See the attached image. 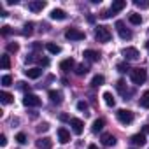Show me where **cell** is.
Returning a JSON list of instances; mask_svg holds the SVG:
<instances>
[{
	"label": "cell",
	"instance_id": "cell-37",
	"mask_svg": "<svg viewBox=\"0 0 149 149\" xmlns=\"http://www.w3.org/2000/svg\"><path fill=\"white\" fill-rule=\"evenodd\" d=\"M77 109H79V111H88V104L81 100V102H77Z\"/></svg>",
	"mask_w": 149,
	"mask_h": 149
},
{
	"label": "cell",
	"instance_id": "cell-25",
	"mask_svg": "<svg viewBox=\"0 0 149 149\" xmlns=\"http://www.w3.org/2000/svg\"><path fill=\"white\" fill-rule=\"evenodd\" d=\"M116 88H118V91L123 95V97H126V93H128V90H126V83L123 81V79H119L118 83H116Z\"/></svg>",
	"mask_w": 149,
	"mask_h": 149
},
{
	"label": "cell",
	"instance_id": "cell-15",
	"mask_svg": "<svg viewBox=\"0 0 149 149\" xmlns=\"http://www.w3.org/2000/svg\"><path fill=\"white\" fill-rule=\"evenodd\" d=\"M51 146H53V142H51L49 137H42V139L37 140V147L39 149H51Z\"/></svg>",
	"mask_w": 149,
	"mask_h": 149
},
{
	"label": "cell",
	"instance_id": "cell-10",
	"mask_svg": "<svg viewBox=\"0 0 149 149\" xmlns=\"http://www.w3.org/2000/svg\"><path fill=\"white\" fill-rule=\"evenodd\" d=\"M83 56H84L86 60H90V61H98L102 54H100L98 51H93V49H86V51L83 53Z\"/></svg>",
	"mask_w": 149,
	"mask_h": 149
},
{
	"label": "cell",
	"instance_id": "cell-24",
	"mask_svg": "<svg viewBox=\"0 0 149 149\" xmlns=\"http://www.w3.org/2000/svg\"><path fill=\"white\" fill-rule=\"evenodd\" d=\"M104 81H105V77H104V76H100V74H97V76L91 79V86H93V88H98V86H102V84H104Z\"/></svg>",
	"mask_w": 149,
	"mask_h": 149
},
{
	"label": "cell",
	"instance_id": "cell-20",
	"mask_svg": "<svg viewBox=\"0 0 149 149\" xmlns=\"http://www.w3.org/2000/svg\"><path fill=\"white\" fill-rule=\"evenodd\" d=\"M102 97H104L105 105H109V107H114V105H116V100H114V97H112V93H111V91H105Z\"/></svg>",
	"mask_w": 149,
	"mask_h": 149
},
{
	"label": "cell",
	"instance_id": "cell-30",
	"mask_svg": "<svg viewBox=\"0 0 149 149\" xmlns=\"http://www.w3.org/2000/svg\"><path fill=\"white\" fill-rule=\"evenodd\" d=\"M128 70H130V65H128V61H121V63H118V72L125 74V72H128Z\"/></svg>",
	"mask_w": 149,
	"mask_h": 149
},
{
	"label": "cell",
	"instance_id": "cell-5",
	"mask_svg": "<svg viewBox=\"0 0 149 149\" xmlns=\"http://www.w3.org/2000/svg\"><path fill=\"white\" fill-rule=\"evenodd\" d=\"M23 105L25 107H39L40 105V98L33 93H26L25 98H23Z\"/></svg>",
	"mask_w": 149,
	"mask_h": 149
},
{
	"label": "cell",
	"instance_id": "cell-12",
	"mask_svg": "<svg viewBox=\"0 0 149 149\" xmlns=\"http://www.w3.org/2000/svg\"><path fill=\"white\" fill-rule=\"evenodd\" d=\"M25 76H26L28 79H39V77L42 76V70H40V68H37V67H33V68L25 70Z\"/></svg>",
	"mask_w": 149,
	"mask_h": 149
},
{
	"label": "cell",
	"instance_id": "cell-28",
	"mask_svg": "<svg viewBox=\"0 0 149 149\" xmlns=\"http://www.w3.org/2000/svg\"><path fill=\"white\" fill-rule=\"evenodd\" d=\"M88 65H84V63H81V65H77V68H76V74L77 76H84V74H88Z\"/></svg>",
	"mask_w": 149,
	"mask_h": 149
},
{
	"label": "cell",
	"instance_id": "cell-21",
	"mask_svg": "<svg viewBox=\"0 0 149 149\" xmlns=\"http://www.w3.org/2000/svg\"><path fill=\"white\" fill-rule=\"evenodd\" d=\"M104 125H105V121H104L102 118H98V119H95V121H93V126H91V132H93V133H97V132H100V130L104 128Z\"/></svg>",
	"mask_w": 149,
	"mask_h": 149
},
{
	"label": "cell",
	"instance_id": "cell-42",
	"mask_svg": "<svg viewBox=\"0 0 149 149\" xmlns=\"http://www.w3.org/2000/svg\"><path fill=\"white\" fill-rule=\"evenodd\" d=\"M9 28H11V26H7V25H6V26H2V33H4V35H7V33L11 32Z\"/></svg>",
	"mask_w": 149,
	"mask_h": 149
},
{
	"label": "cell",
	"instance_id": "cell-29",
	"mask_svg": "<svg viewBox=\"0 0 149 149\" xmlns=\"http://www.w3.org/2000/svg\"><path fill=\"white\" fill-rule=\"evenodd\" d=\"M2 68L4 70H9L11 68V58H9V54H4L2 56Z\"/></svg>",
	"mask_w": 149,
	"mask_h": 149
},
{
	"label": "cell",
	"instance_id": "cell-27",
	"mask_svg": "<svg viewBox=\"0 0 149 149\" xmlns=\"http://www.w3.org/2000/svg\"><path fill=\"white\" fill-rule=\"evenodd\" d=\"M128 19H130L132 25H140V23H142V16H140V14H130Z\"/></svg>",
	"mask_w": 149,
	"mask_h": 149
},
{
	"label": "cell",
	"instance_id": "cell-16",
	"mask_svg": "<svg viewBox=\"0 0 149 149\" xmlns=\"http://www.w3.org/2000/svg\"><path fill=\"white\" fill-rule=\"evenodd\" d=\"M74 65H76V61H74L72 58H67V60H63V61L60 63V68H61L63 72H68V70L74 68Z\"/></svg>",
	"mask_w": 149,
	"mask_h": 149
},
{
	"label": "cell",
	"instance_id": "cell-32",
	"mask_svg": "<svg viewBox=\"0 0 149 149\" xmlns=\"http://www.w3.org/2000/svg\"><path fill=\"white\" fill-rule=\"evenodd\" d=\"M7 51H9V53H18V51H19L18 42H9V44H7Z\"/></svg>",
	"mask_w": 149,
	"mask_h": 149
},
{
	"label": "cell",
	"instance_id": "cell-39",
	"mask_svg": "<svg viewBox=\"0 0 149 149\" xmlns=\"http://www.w3.org/2000/svg\"><path fill=\"white\" fill-rule=\"evenodd\" d=\"M0 146H2V147H6V146H7V139H6V135H4V133L0 135Z\"/></svg>",
	"mask_w": 149,
	"mask_h": 149
},
{
	"label": "cell",
	"instance_id": "cell-33",
	"mask_svg": "<svg viewBox=\"0 0 149 149\" xmlns=\"http://www.w3.org/2000/svg\"><path fill=\"white\" fill-rule=\"evenodd\" d=\"M11 84H13V77L7 76V74H6V76H2V86H11Z\"/></svg>",
	"mask_w": 149,
	"mask_h": 149
},
{
	"label": "cell",
	"instance_id": "cell-13",
	"mask_svg": "<svg viewBox=\"0 0 149 149\" xmlns=\"http://www.w3.org/2000/svg\"><path fill=\"white\" fill-rule=\"evenodd\" d=\"M49 16H51V19H56V21H63V19L67 18V13H65L63 9H53Z\"/></svg>",
	"mask_w": 149,
	"mask_h": 149
},
{
	"label": "cell",
	"instance_id": "cell-4",
	"mask_svg": "<svg viewBox=\"0 0 149 149\" xmlns=\"http://www.w3.org/2000/svg\"><path fill=\"white\" fill-rule=\"evenodd\" d=\"M65 37H67L68 40H83L86 35H84V32H81L79 28H68V30L65 32Z\"/></svg>",
	"mask_w": 149,
	"mask_h": 149
},
{
	"label": "cell",
	"instance_id": "cell-31",
	"mask_svg": "<svg viewBox=\"0 0 149 149\" xmlns=\"http://www.w3.org/2000/svg\"><path fill=\"white\" fill-rule=\"evenodd\" d=\"M33 32V23H25L23 25V35H30Z\"/></svg>",
	"mask_w": 149,
	"mask_h": 149
},
{
	"label": "cell",
	"instance_id": "cell-14",
	"mask_svg": "<svg viewBox=\"0 0 149 149\" xmlns=\"http://www.w3.org/2000/svg\"><path fill=\"white\" fill-rule=\"evenodd\" d=\"M126 7V2H125V0H116V2H112V6H111V13L112 14H116V13H119V11H123Z\"/></svg>",
	"mask_w": 149,
	"mask_h": 149
},
{
	"label": "cell",
	"instance_id": "cell-26",
	"mask_svg": "<svg viewBox=\"0 0 149 149\" xmlns=\"http://www.w3.org/2000/svg\"><path fill=\"white\" fill-rule=\"evenodd\" d=\"M0 100H2V104H13L14 97L11 93H7V91H2V93H0Z\"/></svg>",
	"mask_w": 149,
	"mask_h": 149
},
{
	"label": "cell",
	"instance_id": "cell-40",
	"mask_svg": "<svg viewBox=\"0 0 149 149\" xmlns=\"http://www.w3.org/2000/svg\"><path fill=\"white\" fill-rule=\"evenodd\" d=\"M37 61H39L42 67H47V65H49V60H47V58H39Z\"/></svg>",
	"mask_w": 149,
	"mask_h": 149
},
{
	"label": "cell",
	"instance_id": "cell-34",
	"mask_svg": "<svg viewBox=\"0 0 149 149\" xmlns=\"http://www.w3.org/2000/svg\"><path fill=\"white\" fill-rule=\"evenodd\" d=\"M16 142H19V144H26V135H25L23 132H19V133L16 135Z\"/></svg>",
	"mask_w": 149,
	"mask_h": 149
},
{
	"label": "cell",
	"instance_id": "cell-8",
	"mask_svg": "<svg viewBox=\"0 0 149 149\" xmlns=\"http://www.w3.org/2000/svg\"><path fill=\"white\" fill-rule=\"evenodd\" d=\"M70 126H72L74 133H77V135H81L83 130H84V123H83L79 118H72V119H70Z\"/></svg>",
	"mask_w": 149,
	"mask_h": 149
},
{
	"label": "cell",
	"instance_id": "cell-18",
	"mask_svg": "<svg viewBox=\"0 0 149 149\" xmlns=\"http://www.w3.org/2000/svg\"><path fill=\"white\" fill-rule=\"evenodd\" d=\"M46 49H47V53H51V54H60V53H61V47H60L58 44H53V42H47V44H46Z\"/></svg>",
	"mask_w": 149,
	"mask_h": 149
},
{
	"label": "cell",
	"instance_id": "cell-7",
	"mask_svg": "<svg viewBox=\"0 0 149 149\" xmlns=\"http://www.w3.org/2000/svg\"><path fill=\"white\" fill-rule=\"evenodd\" d=\"M121 54L125 56V60L128 61V60H137L139 56H140V53H139V49L137 47H132V46H128V47H125L123 51H121Z\"/></svg>",
	"mask_w": 149,
	"mask_h": 149
},
{
	"label": "cell",
	"instance_id": "cell-35",
	"mask_svg": "<svg viewBox=\"0 0 149 149\" xmlns=\"http://www.w3.org/2000/svg\"><path fill=\"white\" fill-rule=\"evenodd\" d=\"M49 130V123H40L39 126H37V132L39 133H42V132H47Z\"/></svg>",
	"mask_w": 149,
	"mask_h": 149
},
{
	"label": "cell",
	"instance_id": "cell-1",
	"mask_svg": "<svg viewBox=\"0 0 149 149\" xmlns=\"http://www.w3.org/2000/svg\"><path fill=\"white\" fill-rule=\"evenodd\" d=\"M95 39L98 40V42H109L111 40V30L107 28V26H104V25H100V26H97L95 28Z\"/></svg>",
	"mask_w": 149,
	"mask_h": 149
},
{
	"label": "cell",
	"instance_id": "cell-44",
	"mask_svg": "<svg viewBox=\"0 0 149 149\" xmlns=\"http://www.w3.org/2000/svg\"><path fill=\"white\" fill-rule=\"evenodd\" d=\"M146 47H147V51H149V40H147V42H146Z\"/></svg>",
	"mask_w": 149,
	"mask_h": 149
},
{
	"label": "cell",
	"instance_id": "cell-43",
	"mask_svg": "<svg viewBox=\"0 0 149 149\" xmlns=\"http://www.w3.org/2000/svg\"><path fill=\"white\" fill-rule=\"evenodd\" d=\"M88 149H98V147H97L95 144H90V146H88Z\"/></svg>",
	"mask_w": 149,
	"mask_h": 149
},
{
	"label": "cell",
	"instance_id": "cell-11",
	"mask_svg": "<svg viewBox=\"0 0 149 149\" xmlns=\"http://www.w3.org/2000/svg\"><path fill=\"white\" fill-rule=\"evenodd\" d=\"M58 140L61 142V144H67V142H70V133H68V130L67 128H58Z\"/></svg>",
	"mask_w": 149,
	"mask_h": 149
},
{
	"label": "cell",
	"instance_id": "cell-9",
	"mask_svg": "<svg viewBox=\"0 0 149 149\" xmlns=\"http://www.w3.org/2000/svg\"><path fill=\"white\" fill-rule=\"evenodd\" d=\"M44 7H46V2H44V0H33V2L28 4V9H30L32 13H40Z\"/></svg>",
	"mask_w": 149,
	"mask_h": 149
},
{
	"label": "cell",
	"instance_id": "cell-17",
	"mask_svg": "<svg viewBox=\"0 0 149 149\" xmlns=\"http://www.w3.org/2000/svg\"><path fill=\"white\" fill-rule=\"evenodd\" d=\"M102 144L107 146V147H111V146L116 144V137L111 135V133H104V135H102Z\"/></svg>",
	"mask_w": 149,
	"mask_h": 149
},
{
	"label": "cell",
	"instance_id": "cell-19",
	"mask_svg": "<svg viewBox=\"0 0 149 149\" xmlns=\"http://www.w3.org/2000/svg\"><path fill=\"white\" fill-rule=\"evenodd\" d=\"M47 95H49V98H51V102H53V104H61V93H60V91L51 90Z\"/></svg>",
	"mask_w": 149,
	"mask_h": 149
},
{
	"label": "cell",
	"instance_id": "cell-22",
	"mask_svg": "<svg viewBox=\"0 0 149 149\" xmlns=\"http://www.w3.org/2000/svg\"><path fill=\"white\" fill-rule=\"evenodd\" d=\"M132 142H133L135 146H144V144H146V135H144V133H137V135L132 137Z\"/></svg>",
	"mask_w": 149,
	"mask_h": 149
},
{
	"label": "cell",
	"instance_id": "cell-23",
	"mask_svg": "<svg viewBox=\"0 0 149 149\" xmlns=\"http://www.w3.org/2000/svg\"><path fill=\"white\" fill-rule=\"evenodd\" d=\"M140 107H144V109H149V90H146L144 93H142V97H140Z\"/></svg>",
	"mask_w": 149,
	"mask_h": 149
},
{
	"label": "cell",
	"instance_id": "cell-38",
	"mask_svg": "<svg viewBox=\"0 0 149 149\" xmlns=\"http://www.w3.org/2000/svg\"><path fill=\"white\" fill-rule=\"evenodd\" d=\"M111 14H112L111 11H102V13H100V18H102V19H107V18H111Z\"/></svg>",
	"mask_w": 149,
	"mask_h": 149
},
{
	"label": "cell",
	"instance_id": "cell-2",
	"mask_svg": "<svg viewBox=\"0 0 149 149\" xmlns=\"http://www.w3.org/2000/svg\"><path fill=\"white\" fill-rule=\"evenodd\" d=\"M146 77H147V72L144 68H133L130 72V79H132L133 84H144Z\"/></svg>",
	"mask_w": 149,
	"mask_h": 149
},
{
	"label": "cell",
	"instance_id": "cell-3",
	"mask_svg": "<svg viewBox=\"0 0 149 149\" xmlns=\"http://www.w3.org/2000/svg\"><path fill=\"white\" fill-rule=\"evenodd\" d=\"M116 118H118V121H119L121 125H130V123L133 121V112L128 111V109H119V111L116 112Z\"/></svg>",
	"mask_w": 149,
	"mask_h": 149
},
{
	"label": "cell",
	"instance_id": "cell-36",
	"mask_svg": "<svg viewBox=\"0 0 149 149\" xmlns=\"http://www.w3.org/2000/svg\"><path fill=\"white\" fill-rule=\"evenodd\" d=\"M139 9H147L149 7V2H140V0H135V2H133Z\"/></svg>",
	"mask_w": 149,
	"mask_h": 149
},
{
	"label": "cell",
	"instance_id": "cell-6",
	"mask_svg": "<svg viewBox=\"0 0 149 149\" xmlns=\"http://www.w3.org/2000/svg\"><path fill=\"white\" fill-rule=\"evenodd\" d=\"M116 30H118V33H119V37H121L123 40H130V39H132V32L125 26L123 21H116Z\"/></svg>",
	"mask_w": 149,
	"mask_h": 149
},
{
	"label": "cell",
	"instance_id": "cell-41",
	"mask_svg": "<svg viewBox=\"0 0 149 149\" xmlns=\"http://www.w3.org/2000/svg\"><path fill=\"white\" fill-rule=\"evenodd\" d=\"M18 88H19V90H26L28 86H26V83H23V81H19V83H18Z\"/></svg>",
	"mask_w": 149,
	"mask_h": 149
}]
</instances>
